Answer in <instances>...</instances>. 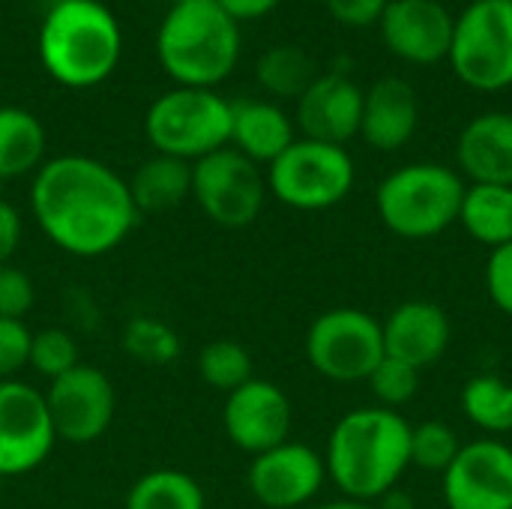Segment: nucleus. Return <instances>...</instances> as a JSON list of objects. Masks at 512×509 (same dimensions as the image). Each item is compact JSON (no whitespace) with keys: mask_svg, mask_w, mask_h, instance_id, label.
Returning a JSON list of instances; mask_svg holds the SVG:
<instances>
[{"mask_svg":"<svg viewBox=\"0 0 512 509\" xmlns=\"http://www.w3.org/2000/svg\"><path fill=\"white\" fill-rule=\"evenodd\" d=\"M48 414L57 441L84 447L99 441L117 414V390L111 378L87 363H78L45 390Z\"/></svg>","mask_w":512,"mask_h":509,"instance_id":"nucleus-12","label":"nucleus"},{"mask_svg":"<svg viewBox=\"0 0 512 509\" xmlns=\"http://www.w3.org/2000/svg\"><path fill=\"white\" fill-rule=\"evenodd\" d=\"M255 78L276 99H300L318 78V66L297 45H273L258 57Z\"/></svg>","mask_w":512,"mask_h":509,"instance_id":"nucleus-26","label":"nucleus"},{"mask_svg":"<svg viewBox=\"0 0 512 509\" xmlns=\"http://www.w3.org/2000/svg\"><path fill=\"white\" fill-rule=\"evenodd\" d=\"M465 417L489 438L512 432V384L501 375H474L462 387Z\"/></svg>","mask_w":512,"mask_h":509,"instance_id":"nucleus-27","label":"nucleus"},{"mask_svg":"<svg viewBox=\"0 0 512 509\" xmlns=\"http://www.w3.org/2000/svg\"><path fill=\"white\" fill-rule=\"evenodd\" d=\"M315 509H378V504L372 501H354V498H339V501H327Z\"/></svg>","mask_w":512,"mask_h":509,"instance_id":"nucleus-40","label":"nucleus"},{"mask_svg":"<svg viewBox=\"0 0 512 509\" xmlns=\"http://www.w3.org/2000/svg\"><path fill=\"white\" fill-rule=\"evenodd\" d=\"M21 234H24L21 213H18L6 198H0V267L9 264V258L18 252Z\"/></svg>","mask_w":512,"mask_h":509,"instance_id":"nucleus-37","label":"nucleus"},{"mask_svg":"<svg viewBox=\"0 0 512 509\" xmlns=\"http://www.w3.org/2000/svg\"><path fill=\"white\" fill-rule=\"evenodd\" d=\"M324 468L342 498L375 504L411 468V423L381 405L348 411L327 438Z\"/></svg>","mask_w":512,"mask_h":509,"instance_id":"nucleus-2","label":"nucleus"},{"mask_svg":"<svg viewBox=\"0 0 512 509\" xmlns=\"http://www.w3.org/2000/svg\"><path fill=\"white\" fill-rule=\"evenodd\" d=\"M267 195L270 189L261 165L234 147H222L192 165V198L219 228H249L261 216Z\"/></svg>","mask_w":512,"mask_h":509,"instance_id":"nucleus-10","label":"nucleus"},{"mask_svg":"<svg viewBox=\"0 0 512 509\" xmlns=\"http://www.w3.org/2000/svg\"><path fill=\"white\" fill-rule=\"evenodd\" d=\"M30 339H33V330L24 321L0 318V381H12L18 378L21 369H27Z\"/></svg>","mask_w":512,"mask_h":509,"instance_id":"nucleus-33","label":"nucleus"},{"mask_svg":"<svg viewBox=\"0 0 512 509\" xmlns=\"http://www.w3.org/2000/svg\"><path fill=\"white\" fill-rule=\"evenodd\" d=\"M459 450L462 441L453 426L441 420H426L420 426H411V465L429 474H444L459 456Z\"/></svg>","mask_w":512,"mask_h":509,"instance_id":"nucleus-30","label":"nucleus"},{"mask_svg":"<svg viewBox=\"0 0 512 509\" xmlns=\"http://www.w3.org/2000/svg\"><path fill=\"white\" fill-rule=\"evenodd\" d=\"M486 291L492 303L512 318V243L492 249L486 261Z\"/></svg>","mask_w":512,"mask_h":509,"instance_id":"nucleus-35","label":"nucleus"},{"mask_svg":"<svg viewBox=\"0 0 512 509\" xmlns=\"http://www.w3.org/2000/svg\"><path fill=\"white\" fill-rule=\"evenodd\" d=\"M381 333L384 354L414 366L417 372L435 366L447 354L453 339V327L444 306L432 300H405L387 315Z\"/></svg>","mask_w":512,"mask_h":509,"instance_id":"nucleus-18","label":"nucleus"},{"mask_svg":"<svg viewBox=\"0 0 512 509\" xmlns=\"http://www.w3.org/2000/svg\"><path fill=\"white\" fill-rule=\"evenodd\" d=\"M306 360L327 381H369L375 366L384 360L381 321L354 306L321 312L306 330Z\"/></svg>","mask_w":512,"mask_h":509,"instance_id":"nucleus-9","label":"nucleus"},{"mask_svg":"<svg viewBox=\"0 0 512 509\" xmlns=\"http://www.w3.org/2000/svg\"><path fill=\"white\" fill-rule=\"evenodd\" d=\"M138 213H165L192 198V162L153 153L126 180Z\"/></svg>","mask_w":512,"mask_h":509,"instance_id":"nucleus-22","label":"nucleus"},{"mask_svg":"<svg viewBox=\"0 0 512 509\" xmlns=\"http://www.w3.org/2000/svg\"><path fill=\"white\" fill-rule=\"evenodd\" d=\"M78 360V342L69 330L63 327H45L39 333H33L30 339V369L36 375H42L48 384L57 381L60 375H66L69 369H75Z\"/></svg>","mask_w":512,"mask_h":509,"instance_id":"nucleus-31","label":"nucleus"},{"mask_svg":"<svg viewBox=\"0 0 512 509\" xmlns=\"http://www.w3.org/2000/svg\"><path fill=\"white\" fill-rule=\"evenodd\" d=\"M252 498L267 509H297L318 498L327 483L324 456L300 441H285L252 456L246 471Z\"/></svg>","mask_w":512,"mask_h":509,"instance_id":"nucleus-13","label":"nucleus"},{"mask_svg":"<svg viewBox=\"0 0 512 509\" xmlns=\"http://www.w3.org/2000/svg\"><path fill=\"white\" fill-rule=\"evenodd\" d=\"M45 150L48 135L42 120L21 105H0V183L36 174Z\"/></svg>","mask_w":512,"mask_h":509,"instance_id":"nucleus-23","label":"nucleus"},{"mask_svg":"<svg viewBox=\"0 0 512 509\" xmlns=\"http://www.w3.org/2000/svg\"><path fill=\"white\" fill-rule=\"evenodd\" d=\"M378 27L390 54L414 66H435L450 54L456 18L438 0H390Z\"/></svg>","mask_w":512,"mask_h":509,"instance_id":"nucleus-16","label":"nucleus"},{"mask_svg":"<svg viewBox=\"0 0 512 509\" xmlns=\"http://www.w3.org/2000/svg\"><path fill=\"white\" fill-rule=\"evenodd\" d=\"M30 213L39 231L75 258H102L120 249L141 219L129 183L84 153L42 162L30 183Z\"/></svg>","mask_w":512,"mask_h":509,"instance_id":"nucleus-1","label":"nucleus"},{"mask_svg":"<svg viewBox=\"0 0 512 509\" xmlns=\"http://www.w3.org/2000/svg\"><path fill=\"white\" fill-rule=\"evenodd\" d=\"M459 174L471 183L512 186V114L489 111L474 117L456 141Z\"/></svg>","mask_w":512,"mask_h":509,"instance_id":"nucleus-20","label":"nucleus"},{"mask_svg":"<svg viewBox=\"0 0 512 509\" xmlns=\"http://www.w3.org/2000/svg\"><path fill=\"white\" fill-rule=\"evenodd\" d=\"M33 303H36L33 279L18 267L3 264L0 267V318L24 321V315L33 309Z\"/></svg>","mask_w":512,"mask_h":509,"instance_id":"nucleus-34","label":"nucleus"},{"mask_svg":"<svg viewBox=\"0 0 512 509\" xmlns=\"http://www.w3.org/2000/svg\"><path fill=\"white\" fill-rule=\"evenodd\" d=\"M240 24L216 0L174 3L156 30V60L177 87L216 90L240 60Z\"/></svg>","mask_w":512,"mask_h":509,"instance_id":"nucleus-4","label":"nucleus"},{"mask_svg":"<svg viewBox=\"0 0 512 509\" xmlns=\"http://www.w3.org/2000/svg\"><path fill=\"white\" fill-rule=\"evenodd\" d=\"M360 120H363V90L342 69H330L318 75L312 87L297 99L294 126L303 132V138L345 147L354 135H360Z\"/></svg>","mask_w":512,"mask_h":509,"instance_id":"nucleus-17","label":"nucleus"},{"mask_svg":"<svg viewBox=\"0 0 512 509\" xmlns=\"http://www.w3.org/2000/svg\"><path fill=\"white\" fill-rule=\"evenodd\" d=\"M441 477L450 509H512V447L498 438L462 444Z\"/></svg>","mask_w":512,"mask_h":509,"instance_id":"nucleus-15","label":"nucleus"},{"mask_svg":"<svg viewBox=\"0 0 512 509\" xmlns=\"http://www.w3.org/2000/svg\"><path fill=\"white\" fill-rule=\"evenodd\" d=\"M207 498L201 483L177 468H156L141 474L129 492L126 509H204Z\"/></svg>","mask_w":512,"mask_h":509,"instance_id":"nucleus-25","label":"nucleus"},{"mask_svg":"<svg viewBox=\"0 0 512 509\" xmlns=\"http://www.w3.org/2000/svg\"><path fill=\"white\" fill-rule=\"evenodd\" d=\"M36 54L51 81L90 90L120 66L123 27L102 0H57L39 24Z\"/></svg>","mask_w":512,"mask_h":509,"instance_id":"nucleus-3","label":"nucleus"},{"mask_svg":"<svg viewBox=\"0 0 512 509\" xmlns=\"http://www.w3.org/2000/svg\"><path fill=\"white\" fill-rule=\"evenodd\" d=\"M57 509H66V507H57Z\"/></svg>","mask_w":512,"mask_h":509,"instance_id":"nucleus-42","label":"nucleus"},{"mask_svg":"<svg viewBox=\"0 0 512 509\" xmlns=\"http://www.w3.org/2000/svg\"><path fill=\"white\" fill-rule=\"evenodd\" d=\"M291 426H294L291 399L273 381L252 378L225 396L222 429L228 441L249 456H258L285 444L291 435Z\"/></svg>","mask_w":512,"mask_h":509,"instance_id":"nucleus-14","label":"nucleus"},{"mask_svg":"<svg viewBox=\"0 0 512 509\" xmlns=\"http://www.w3.org/2000/svg\"><path fill=\"white\" fill-rule=\"evenodd\" d=\"M459 225L489 249L512 243V186L471 183L462 198Z\"/></svg>","mask_w":512,"mask_h":509,"instance_id":"nucleus-24","label":"nucleus"},{"mask_svg":"<svg viewBox=\"0 0 512 509\" xmlns=\"http://www.w3.org/2000/svg\"><path fill=\"white\" fill-rule=\"evenodd\" d=\"M420 123V99L417 90L396 75L378 78L363 93V120H360V138L381 150L393 153L402 150Z\"/></svg>","mask_w":512,"mask_h":509,"instance_id":"nucleus-19","label":"nucleus"},{"mask_svg":"<svg viewBox=\"0 0 512 509\" xmlns=\"http://www.w3.org/2000/svg\"><path fill=\"white\" fill-rule=\"evenodd\" d=\"M174 3H195V0H171V6H174Z\"/></svg>","mask_w":512,"mask_h":509,"instance_id":"nucleus-41","label":"nucleus"},{"mask_svg":"<svg viewBox=\"0 0 512 509\" xmlns=\"http://www.w3.org/2000/svg\"><path fill=\"white\" fill-rule=\"evenodd\" d=\"M456 78L480 93L512 87V0H474L456 15L447 54Z\"/></svg>","mask_w":512,"mask_h":509,"instance_id":"nucleus-8","label":"nucleus"},{"mask_svg":"<svg viewBox=\"0 0 512 509\" xmlns=\"http://www.w3.org/2000/svg\"><path fill=\"white\" fill-rule=\"evenodd\" d=\"M366 384H369V390L381 408L399 411L420 393V372L414 366L384 354V360L375 366V372L369 375Z\"/></svg>","mask_w":512,"mask_h":509,"instance_id":"nucleus-32","label":"nucleus"},{"mask_svg":"<svg viewBox=\"0 0 512 509\" xmlns=\"http://www.w3.org/2000/svg\"><path fill=\"white\" fill-rule=\"evenodd\" d=\"M270 195L303 213H318L342 204L357 180L354 159L339 144L297 138L276 162L267 165Z\"/></svg>","mask_w":512,"mask_h":509,"instance_id":"nucleus-7","label":"nucleus"},{"mask_svg":"<svg viewBox=\"0 0 512 509\" xmlns=\"http://www.w3.org/2000/svg\"><path fill=\"white\" fill-rule=\"evenodd\" d=\"M0 483H3V480H0Z\"/></svg>","mask_w":512,"mask_h":509,"instance_id":"nucleus-43","label":"nucleus"},{"mask_svg":"<svg viewBox=\"0 0 512 509\" xmlns=\"http://www.w3.org/2000/svg\"><path fill=\"white\" fill-rule=\"evenodd\" d=\"M297 141V126L288 111L267 99L231 102V144L255 165L276 162Z\"/></svg>","mask_w":512,"mask_h":509,"instance_id":"nucleus-21","label":"nucleus"},{"mask_svg":"<svg viewBox=\"0 0 512 509\" xmlns=\"http://www.w3.org/2000/svg\"><path fill=\"white\" fill-rule=\"evenodd\" d=\"M198 375L207 387L219 390V393H234L237 387H243L246 381L255 378V363L252 354L234 342V339H216L207 342L198 354Z\"/></svg>","mask_w":512,"mask_h":509,"instance_id":"nucleus-29","label":"nucleus"},{"mask_svg":"<svg viewBox=\"0 0 512 509\" xmlns=\"http://www.w3.org/2000/svg\"><path fill=\"white\" fill-rule=\"evenodd\" d=\"M465 177L438 162H411L390 171L375 192V207L387 231L402 240H429L459 222Z\"/></svg>","mask_w":512,"mask_h":509,"instance_id":"nucleus-5","label":"nucleus"},{"mask_svg":"<svg viewBox=\"0 0 512 509\" xmlns=\"http://www.w3.org/2000/svg\"><path fill=\"white\" fill-rule=\"evenodd\" d=\"M144 135L156 153L195 165L231 144V102L207 87H171L147 108Z\"/></svg>","mask_w":512,"mask_h":509,"instance_id":"nucleus-6","label":"nucleus"},{"mask_svg":"<svg viewBox=\"0 0 512 509\" xmlns=\"http://www.w3.org/2000/svg\"><path fill=\"white\" fill-rule=\"evenodd\" d=\"M375 504H378V509H414V498H411L405 489L396 486V489H390L387 495H381Z\"/></svg>","mask_w":512,"mask_h":509,"instance_id":"nucleus-39","label":"nucleus"},{"mask_svg":"<svg viewBox=\"0 0 512 509\" xmlns=\"http://www.w3.org/2000/svg\"><path fill=\"white\" fill-rule=\"evenodd\" d=\"M54 444L57 435L45 393L21 378L0 381V480L36 471Z\"/></svg>","mask_w":512,"mask_h":509,"instance_id":"nucleus-11","label":"nucleus"},{"mask_svg":"<svg viewBox=\"0 0 512 509\" xmlns=\"http://www.w3.org/2000/svg\"><path fill=\"white\" fill-rule=\"evenodd\" d=\"M333 21L345 27H372L381 21L390 0H324Z\"/></svg>","mask_w":512,"mask_h":509,"instance_id":"nucleus-36","label":"nucleus"},{"mask_svg":"<svg viewBox=\"0 0 512 509\" xmlns=\"http://www.w3.org/2000/svg\"><path fill=\"white\" fill-rule=\"evenodd\" d=\"M279 3H282V0H216V6H219L228 18H234L237 24L267 18Z\"/></svg>","mask_w":512,"mask_h":509,"instance_id":"nucleus-38","label":"nucleus"},{"mask_svg":"<svg viewBox=\"0 0 512 509\" xmlns=\"http://www.w3.org/2000/svg\"><path fill=\"white\" fill-rule=\"evenodd\" d=\"M120 342H123V351L135 363L150 366V369L171 366L183 354L180 333L171 324H165L162 318H153V315L129 318V324L123 327V339Z\"/></svg>","mask_w":512,"mask_h":509,"instance_id":"nucleus-28","label":"nucleus"}]
</instances>
